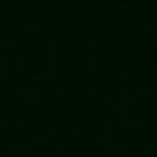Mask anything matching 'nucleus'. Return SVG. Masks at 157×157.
<instances>
[]
</instances>
